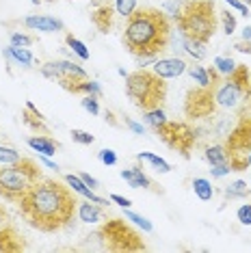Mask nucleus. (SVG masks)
Segmentation results:
<instances>
[{"label":"nucleus","instance_id":"nucleus-1","mask_svg":"<svg viewBox=\"0 0 251 253\" xmlns=\"http://www.w3.org/2000/svg\"><path fill=\"white\" fill-rule=\"evenodd\" d=\"M18 206L20 214L33 229L54 234L65 229L74 221L78 201L74 199L70 186L52 177H39L18 201Z\"/></svg>","mask_w":251,"mask_h":253},{"label":"nucleus","instance_id":"nucleus-2","mask_svg":"<svg viewBox=\"0 0 251 253\" xmlns=\"http://www.w3.org/2000/svg\"><path fill=\"white\" fill-rule=\"evenodd\" d=\"M124 43L134 59L156 61L171 43V22L161 9L136 7L126 20Z\"/></svg>","mask_w":251,"mask_h":253},{"label":"nucleus","instance_id":"nucleus-3","mask_svg":"<svg viewBox=\"0 0 251 253\" xmlns=\"http://www.w3.org/2000/svg\"><path fill=\"white\" fill-rule=\"evenodd\" d=\"M126 93L139 111L145 113L163 106V102L167 100V83L154 70L139 67L136 72L126 76Z\"/></svg>","mask_w":251,"mask_h":253},{"label":"nucleus","instance_id":"nucleus-4","mask_svg":"<svg viewBox=\"0 0 251 253\" xmlns=\"http://www.w3.org/2000/svg\"><path fill=\"white\" fill-rule=\"evenodd\" d=\"M175 24H178L180 35L197 39V42L208 43L212 35L216 33V9L214 2H199V0H186L182 4V11L175 18Z\"/></svg>","mask_w":251,"mask_h":253},{"label":"nucleus","instance_id":"nucleus-5","mask_svg":"<svg viewBox=\"0 0 251 253\" xmlns=\"http://www.w3.org/2000/svg\"><path fill=\"white\" fill-rule=\"evenodd\" d=\"M39 177H43L39 163L31 158H20L18 163L2 165L0 167V197L18 204Z\"/></svg>","mask_w":251,"mask_h":253},{"label":"nucleus","instance_id":"nucleus-6","mask_svg":"<svg viewBox=\"0 0 251 253\" xmlns=\"http://www.w3.org/2000/svg\"><path fill=\"white\" fill-rule=\"evenodd\" d=\"M98 238L108 251H143L145 243L132 227L122 218H106L100 227Z\"/></svg>","mask_w":251,"mask_h":253},{"label":"nucleus","instance_id":"nucleus-7","mask_svg":"<svg viewBox=\"0 0 251 253\" xmlns=\"http://www.w3.org/2000/svg\"><path fill=\"white\" fill-rule=\"evenodd\" d=\"M225 152L232 171H245L251 154V117H243L225 141Z\"/></svg>","mask_w":251,"mask_h":253},{"label":"nucleus","instance_id":"nucleus-8","mask_svg":"<svg viewBox=\"0 0 251 253\" xmlns=\"http://www.w3.org/2000/svg\"><path fill=\"white\" fill-rule=\"evenodd\" d=\"M156 134H158V139H161L167 147L173 149V152H180L184 158H191V152L197 143V136H195V130H193L188 124L167 122L156 130Z\"/></svg>","mask_w":251,"mask_h":253},{"label":"nucleus","instance_id":"nucleus-9","mask_svg":"<svg viewBox=\"0 0 251 253\" xmlns=\"http://www.w3.org/2000/svg\"><path fill=\"white\" fill-rule=\"evenodd\" d=\"M214 106H216V102H214L212 89L199 87V89L188 91L186 102H184V113H186V117L199 119V117H208V115H212Z\"/></svg>","mask_w":251,"mask_h":253},{"label":"nucleus","instance_id":"nucleus-10","mask_svg":"<svg viewBox=\"0 0 251 253\" xmlns=\"http://www.w3.org/2000/svg\"><path fill=\"white\" fill-rule=\"evenodd\" d=\"M93 4V13H91V24L98 28L100 33H111L113 28V7L111 0H91Z\"/></svg>","mask_w":251,"mask_h":253},{"label":"nucleus","instance_id":"nucleus-11","mask_svg":"<svg viewBox=\"0 0 251 253\" xmlns=\"http://www.w3.org/2000/svg\"><path fill=\"white\" fill-rule=\"evenodd\" d=\"M152 70L156 72L158 76H163L165 80H167V78H178V76H182V74L188 70V65H186L184 59L171 56V59H156V61H154V65H152Z\"/></svg>","mask_w":251,"mask_h":253},{"label":"nucleus","instance_id":"nucleus-12","mask_svg":"<svg viewBox=\"0 0 251 253\" xmlns=\"http://www.w3.org/2000/svg\"><path fill=\"white\" fill-rule=\"evenodd\" d=\"M22 249H26V243L22 240L20 232L13 225H2L0 227V251L4 253H18Z\"/></svg>","mask_w":251,"mask_h":253},{"label":"nucleus","instance_id":"nucleus-13","mask_svg":"<svg viewBox=\"0 0 251 253\" xmlns=\"http://www.w3.org/2000/svg\"><path fill=\"white\" fill-rule=\"evenodd\" d=\"M24 26L31 31H42V33H59L65 31V24L52 15H28L24 18Z\"/></svg>","mask_w":251,"mask_h":253},{"label":"nucleus","instance_id":"nucleus-14","mask_svg":"<svg viewBox=\"0 0 251 253\" xmlns=\"http://www.w3.org/2000/svg\"><path fill=\"white\" fill-rule=\"evenodd\" d=\"M65 184L72 188L74 193H78L81 197H84V199H89V201H93V204H98V206H108V199H104V197H98V195L93 193V188H89L87 184L83 182V177L81 175H74V173H67L65 175Z\"/></svg>","mask_w":251,"mask_h":253},{"label":"nucleus","instance_id":"nucleus-15","mask_svg":"<svg viewBox=\"0 0 251 253\" xmlns=\"http://www.w3.org/2000/svg\"><path fill=\"white\" fill-rule=\"evenodd\" d=\"M78 218H81L83 223H104L106 221V212L102 210V206L93 204V201L84 199V201H78Z\"/></svg>","mask_w":251,"mask_h":253},{"label":"nucleus","instance_id":"nucleus-16","mask_svg":"<svg viewBox=\"0 0 251 253\" xmlns=\"http://www.w3.org/2000/svg\"><path fill=\"white\" fill-rule=\"evenodd\" d=\"M22 122H24V124L28 126V128H31V130L39 132V134H50L48 126H45V117H43V115L37 111L33 102H26L24 113H22Z\"/></svg>","mask_w":251,"mask_h":253},{"label":"nucleus","instance_id":"nucleus-17","mask_svg":"<svg viewBox=\"0 0 251 253\" xmlns=\"http://www.w3.org/2000/svg\"><path fill=\"white\" fill-rule=\"evenodd\" d=\"M122 180L128 184L130 188H152L154 184L152 180L143 173V169L141 167H130V169H122Z\"/></svg>","mask_w":251,"mask_h":253},{"label":"nucleus","instance_id":"nucleus-18","mask_svg":"<svg viewBox=\"0 0 251 253\" xmlns=\"http://www.w3.org/2000/svg\"><path fill=\"white\" fill-rule=\"evenodd\" d=\"M4 59L11 61V63H18L20 67H33V63H35V56L28 48H20V45H9V48L2 50Z\"/></svg>","mask_w":251,"mask_h":253},{"label":"nucleus","instance_id":"nucleus-19","mask_svg":"<svg viewBox=\"0 0 251 253\" xmlns=\"http://www.w3.org/2000/svg\"><path fill=\"white\" fill-rule=\"evenodd\" d=\"M28 147L43 154V156H54L56 149H59V141H54L50 134H37L28 139Z\"/></svg>","mask_w":251,"mask_h":253},{"label":"nucleus","instance_id":"nucleus-20","mask_svg":"<svg viewBox=\"0 0 251 253\" xmlns=\"http://www.w3.org/2000/svg\"><path fill=\"white\" fill-rule=\"evenodd\" d=\"M180 39H182V48H184L186 54H191L195 61L206 59L208 50H206V43L204 42H197V39H191V37H184V35H180Z\"/></svg>","mask_w":251,"mask_h":253},{"label":"nucleus","instance_id":"nucleus-21","mask_svg":"<svg viewBox=\"0 0 251 253\" xmlns=\"http://www.w3.org/2000/svg\"><path fill=\"white\" fill-rule=\"evenodd\" d=\"M74 95H95V97H102V84L98 83V80H81V83L74 84L72 89Z\"/></svg>","mask_w":251,"mask_h":253},{"label":"nucleus","instance_id":"nucleus-22","mask_svg":"<svg viewBox=\"0 0 251 253\" xmlns=\"http://www.w3.org/2000/svg\"><path fill=\"white\" fill-rule=\"evenodd\" d=\"M143 122L150 126V128L156 132L161 126H165L169 122L167 119V115H165V111H163V106H158V108H152V111H145L143 113Z\"/></svg>","mask_w":251,"mask_h":253},{"label":"nucleus","instance_id":"nucleus-23","mask_svg":"<svg viewBox=\"0 0 251 253\" xmlns=\"http://www.w3.org/2000/svg\"><path fill=\"white\" fill-rule=\"evenodd\" d=\"M204 158H206V163L210 167H212V165H225V163H230V160H227L225 145H210L206 152H204Z\"/></svg>","mask_w":251,"mask_h":253},{"label":"nucleus","instance_id":"nucleus-24","mask_svg":"<svg viewBox=\"0 0 251 253\" xmlns=\"http://www.w3.org/2000/svg\"><path fill=\"white\" fill-rule=\"evenodd\" d=\"M136 160H143V163H150L156 171H161V173H169L171 171V165L167 163L165 158L156 156V154H150V152H139L136 154Z\"/></svg>","mask_w":251,"mask_h":253},{"label":"nucleus","instance_id":"nucleus-25","mask_svg":"<svg viewBox=\"0 0 251 253\" xmlns=\"http://www.w3.org/2000/svg\"><path fill=\"white\" fill-rule=\"evenodd\" d=\"M223 193H225V197H227V199H247L249 195H251V188H247V182L236 180V182L227 184Z\"/></svg>","mask_w":251,"mask_h":253},{"label":"nucleus","instance_id":"nucleus-26","mask_svg":"<svg viewBox=\"0 0 251 253\" xmlns=\"http://www.w3.org/2000/svg\"><path fill=\"white\" fill-rule=\"evenodd\" d=\"M193 191L202 201H210L214 195V188H212V182L206 180V177H195L193 180Z\"/></svg>","mask_w":251,"mask_h":253},{"label":"nucleus","instance_id":"nucleus-27","mask_svg":"<svg viewBox=\"0 0 251 253\" xmlns=\"http://www.w3.org/2000/svg\"><path fill=\"white\" fill-rule=\"evenodd\" d=\"M65 43L70 45V50H72V52L76 54L81 61H89V59H91L89 48H87V45H84V43H83L78 37H74L72 33H67V35H65Z\"/></svg>","mask_w":251,"mask_h":253},{"label":"nucleus","instance_id":"nucleus-28","mask_svg":"<svg viewBox=\"0 0 251 253\" xmlns=\"http://www.w3.org/2000/svg\"><path fill=\"white\" fill-rule=\"evenodd\" d=\"M186 72L191 74V78L195 80L199 87H210V89H212V83H210V76H208V70H206V67H202V65H191Z\"/></svg>","mask_w":251,"mask_h":253},{"label":"nucleus","instance_id":"nucleus-29","mask_svg":"<svg viewBox=\"0 0 251 253\" xmlns=\"http://www.w3.org/2000/svg\"><path fill=\"white\" fill-rule=\"evenodd\" d=\"M236 65L238 63L234 61V59H230V56H216L214 59V70L219 72V76H230V74L236 70Z\"/></svg>","mask_w":251,"mask_h":253},{"label":"nucleus","instance_id":"nucleus-30","mask_svg":"<svg viewBox=\"0 0 251 253\" xmlns=\"http://www.w3.org/2000/svg\"><path fill=\"white\" fill-rule=\"evenodd\" d=\"M126 221H132L136 227H141V229H143V232H147V234H152V232H154V225H152L150 218H145V216L136 214V212L128 210V208H126Z\"/></svg>","mask_w":251,"mask_h":253},{"label":"nucleus","instance_id":"nucleus-31","mask_svg":"<svg viewBox=\"0 0 251 253\" xmlns=\"http://www.w3.org/2000/svg\"><path fill=\"white\" fill-rule=\"evenodd\" d=\"M22 156L15 147L9 145H0V165H11V163H18Z\"/></svg>","mask_w":251,"mask_h":253},{"label":"nucleus","instance_id":"nucleus-32","mask_svg":"<svg viewBox=\"0 0 251 253\" xmlns=\"http://www.w3.org/2000/svg\"><path fill=\"white\" fill-rule=\"evenodd\" d=\"M134 9H136V0H115V11L126 20L134 13Z\"/></svg>","mask_w":251,"mask_h":253},{"label":"nucleus","instance_id":"nucleus-33","mask_svg":"<svg viewBox=\"0 0 251 253\" xmlns=\"http://www.w3.org/2000/svg\"><path fill=\"white\" fill-rule=\"evenodd\" d=\"M70 134H72V141H74V143H78V145H93V141H95V136H93V134H89L87 130H78V128H74Z\"/></svg>","mask_w":251,"mask_h":253},{"label":"nucleus","instance_id":"nucleus-34","mask_svg":"<svg viewBox=\"0 0 251 253\" xmlns=\"http://www.w3.org/2000/svg\"><path fill=\"white\" fill-rule=\"evenodd\" d=\"M221 22H223V31H225V35H234L236 33V18L230 13V11H221Z\"/></svg>","mask_w":251,"mask_h":253},{"label":"nucleus","instance_id":"nucleus-35","mask_svg":"<svg viewBox=\"0 0 251 253\" xmlns=\"http://www.w3.org/2000/svg\"><path fill=\"white\" fill-rule=\"evenodd\" d=\"M81 104H83V108H84L87 113L100 115V104H98V97H95V95H83Z\"/></svg>","mask_w":251,"mask_h":253},{"label":"nucleus","instance_id":"nucleus-36","mask_svg":"<svg viewBox=\"0 0 251 253\" xmlns=\"http://www.w3.org/2000/svg\"><path fill=\"white\" fill-rule=\"evenodd\" d=\"M11 45L28 48V45H33V37L31 35H24V33H11Z\"/></svg>","mask_w":251,"mask_h":253},{"label":"nucleus","instance_id":"nucleus-37","mask_svg":"<svg viewBox=\"0 0 251 253\" xmlns=\"http://www.w3.org/2000/svg\"><path fill=\"white\" fill-rule=\"evenodd\" d=\"M98 160L102 165H106V167H113V165H117V154L113 152V149H100Z\"/></svg>","mask_w":251,"mask_h":253},{"label":"nucleus","instance_id":"nucleus-38","mask_svg":"<svg viewBox=\"0 0 251 253\" xmlns=\"http://www.w3.org/2000/svg\"><path fill=\"white\" fill-rule=\"evenodd\" d=\"M236 218L243 223V225L251 227V204H243L241 208L236 210Z\"/></svg>","mask_w":251,"mask_h":253},{"label":"nucleus","instance_id":"nucleus-39","mask_svg":"<svg viewBox=\"0 0 251 253\" xmlns=\"http://www.w3.org/2000/svg\"><path fill=\"white\" fill-rule=\"evenodd\" d=\"M225 4H227L230 9H236L238 13H243V15H245V18H247V15H251L249 7H247L245 2H241V0H225Z\"/></svg>","mask_w":251,"mask_h":253},{"label":"nucleus","instance_id":"nucleus-40","mask_svg":"<svg viewBox=\"0 0 251 253\" xmlns=\"http://www.w3.org/2000/svg\"><path fill=\"white\" fill-rule=\"evenodd\" d=\"M182 4H184V2H180V0H167V2L163 4V9H165V11H169V13L173 15V18H178V13L182 11Z\"/></svg>","mask_w":251,"mask_h":253},{"label":"nucleus","instance_id":"nucleus-41","mask_svg":"<svg viewBox=\"0 0 251 253\" xmlns=\"http://www.w3.org/2000/svg\"><path fill=\"white\" fill-rule=\"evenodd\" d=\"M230 171H232L230 163H225V165H212L210 173H212V177H225V175H230Z\"/></svg>","mask_w":251,"mask_h":253},{"label":"nucleus","instance_id":"nucleus-42","mask_svg":"<svg viewBox=\"0 0 251 253\" xmlns=\"http://www.w3.org/2000/svg\"><path fill=\"white\" fill-rule=\"evenodd\" d=\"M234 50H236V52H243V54H251V42L241 39V42L234 43Z\"/></svg>","mask_w":251,"mask_h":253},{"label":"nucleus","instance_id":"nucleus-43","mask_svg":"<svg viewBox=\"0 0 251 253\" xmlns=\"http://www.w3.org/2000/svg\"><path fill=\"white\" fill-rule=\"evenodd\" d=\"M111 201H113V204H117L119 208H124V210L132 206V201H130L128 197H122V195H111Z\"/></svg>","mask_w":251,"mask_h":253},{"label":"nucleus","instance_id":"nucleus-44","mask_svg":"<svg viewBox=\"0 0 251 253\" xmlns=\"http://www.w3.org/2000/svg\"><path fill=\"white\" fill-rule=\"evenodd\" d=\"M78 175H81V177H83V182H84V184H87V186H89V188H93V191H95V188H100V182H98V180H95V177H93V175H89V173H78Z\"/></svg>","mask_w":251,"mask_h":253},{"label":"nucleus","instance_id":"nucleus-45","mask_svg":"<svg viewBox=\"0 0 251 253\" xmlns=\"http://www.w3.org/2000/svg\"><path fill=\"white\" fill-rule=\"evenodd\" d=\"M126 126H128L130 130L134 132V134H145V128L141 124H136V122H132V119H126Z\"/></svg>","mask_w":251,"mask_h":253},{"label":"nucleus","instance_id":"nucleus-46","mask_svg":"<svg viewBox=\"0 0 251 253\" xmlns=\"http://www.w3.org/2000/svg\"><path fill=\"white\" fill-rule=\"evenodd\" d=\"M39 165H43V167H48V169H54V171H59V165L54 163V160H50V156H39Z\"/></svg>","mask_w":251,"mask_h":253},{"label":"nucleus","instance_id":"nucleus-47","mask_svg":"<svg viewBox=\"0 0 251 253\" xmlns=\"http://www.w3.org/2000/svg\"><path fill=\"white\" fill-rule=\"evenodd\" d=\"M7 223H9V214H7V210H4L2 206H0V227L7 225Z\"/></svg>","mask_w":251,"mask_h":253},{"label":"nucleus","instance_id":"nucleus-48","mask_svg":"<svg viewBox=\"0 0 251 253\" xmlns=\"http://www.w3.org/2000/svg\"><path fill=\"white\" fill-rule=\"evenodd\" d=\"M243 39L251 42V26H245V28H243Z\"/></svg>","mask_w":251,"mask_h":253},{"label":"nucleus","instance_id":"nucleus-49","mask_svg":"<svg viewBox=\"0 0 251 253\" xmlns=\"http://www.w3.org/2000/svg\"><path fill=\"white\" fill-rule=\"evenodd\" d=\"M117 74H119V76H124V78H126V76H128V72H126V70H124V67H117Z\"/></svg>","mask_w":251,"mask_h":253},{"label":"nucleus","instance_id":"nucleus-50","mask_svg":"<svg viewBox=\"0 0 251 253\" xmlns=\"http://www.w3.org/2000/svg\"><path fill=\"white\" fill-rule=\"evenodd\" d=\"M241 2H245V4H247V7H249V4H251V0H241Z\"/></svg>","mask_w":251,"mask_h":253},{"label":"nucleus","instance_id":"nucleus-51","mask_svg":"<svg viewBox=\"0 0 251 253\" xmlns=\"http://www.w3.org/2000/svg\"><path fill=\"white\" fill-rule=\"evenodd\" d=\"M31 2H33V4H39V2H42V0H31Z\"/></svg>","mask_w":251,"mask_h":253},{"label":"nucleus","instance_id":"nucleus-52","mask_svg":"<svg viewBox=\"0 0 251 253\" xmlns=\"http://www.w3.org/2000/svg\"><path fill=\"white\" fill-rule=\"evenodd\" d=\"M199 2H210V0H199Z\"/></svg>","mask_w":251,"mask_h":253},{"label":"nucleus","instance_id":"nucleus-53","mask_svg":"<svg viewBox=\"0 0 251 253\" xmlns=\"http://www.w3.org/2000/svg\"><path fill=\"white\" fill-rule=\"evenodd\" d=\"M43 2H54V0H43Z\"/></svg>","mask_w":251,"mask_h":253},{"label":"nucleus","instance_id":"nucleus-54","mask_svg":"<svg viewBox=\"0 0 251 253\" xmlns=\"http://www.w3.org/2000/svg\"><path fill=\"white\" fill-rule=\"evenodd\" d=\"M249 167H251V154H249Z\"/></svg>","mask_w":251,"mask_h":253}]
</instances>
